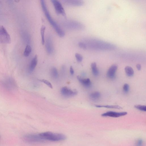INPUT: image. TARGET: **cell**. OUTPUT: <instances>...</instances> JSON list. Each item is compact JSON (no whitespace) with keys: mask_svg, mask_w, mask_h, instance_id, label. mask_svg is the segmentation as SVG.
Instances as JSON below:
<instances>
[{"mask_svg":"<svg viewBox=\"0 0 146 146\" xmlns=\"http://www.w3.org/2000/svg\"><path fill=\"white\" fill-rule=\"evenodd\" d=\"M40 3L42 9L50 24L54 28L58 35L60 37L64 36L65 35L64 31L51 17L48 10L45 1L43 0H41Z\"/></svg>","mask_w":146,"mask_h":146,"instance_id":"cell-1","label":"cell"},{"mask_svg":"<svg viewBox=\"0 0 146 146\" xmlns=\"http://www.w3.org/2000/svg\"><path fill=\"white\" fill-rule=\"evenodd\" d=\"M44 140L51 141H59L65 140L66 136L64 135L59 133H54L51 132L42 133L39 134Z\"/></svg>","mask_w":146,"mask_h":146,"instance_id":"cell-2","label":"cell"},{"mask_svg":"<svg viewBox=\"0 0 146 146\" xmlns=\"http://www.w3.org/2000/svg\"><path fill=\"white\" fill-rule=\"evenodd\" d=\"M10 36L5 28L0 26V42L4 44L10 43Z\"/></svg>","mask_w":146,"mask_h":146,"instance_id":"cell-3","label":"cell"},{"mask_svg":"<svg viewBox=\"0 0 146 146\" xmlns=\"http://www.w3.org/2000/svg\"><path fill=\"white\" fill-rule=\"evenodd\" d=\"M23 139L27 142L29 143H35L42 142L44 140L39 134H28L25 135Z\"/></svg>","mask_w":146,"mask_h":146,"instance_id":"cell-4","label":"cell"},{"mask_svg":"<svg viewBox=\"0 0 146 146\" xmlns=\"http://www.w3.org/2000/svg\"><path fill=\"white\" fill-rule=\"evenodd\" d=\"M64 25L67 28L74 30L83 29L84 27L82 24L77 22L73 21H68L64 23Z\"/></svg>","mask_w":146,"mask_h":146,"instance_id":"cell-5","label":"cell"},{"mask_svg":"<svg viewBox=\"0 0 146 146\" xmlns=\"http://www.w3.org/2000/svg\"><path fill=\"white\" fill-rule=\"evenodd\" d=\"M51 1L54 7L56 13L58 14H61L65 17H66L65 10L61 3L57 0H51Z\"/></svg>","mask_w":146,"mask_h":146,"instance_id":"cell-6","label":"cell"},{"mask_svg":"<svg viewBox=\"0 0 146 146\" xmlns=\"http://www.w3.org/2000/svg\"><path fill=\"white\" fill-rule=\"evenodd\" d=\"M60 92L61 94L65 97L74 96L78 94V92L76 90H72L66 87L62 88Z\"/></svg>","mask_w":146,"mask_h":146,"instance_id":"cell-7","label":"cell"},{"mask_svg":"<svg viewBox=\"0 0 146 146\" xmlns=\"http://www.w3.org/2000/svg\"><path fill=\"white\" fill-rule=\"evenodd\" d=\"M127 114L126 112H116L110 111L102 113L101 115L103 117L108 116L117 117L126 115Z\"/></svg>","mask_w":146,"mask_h":146,"instance_id":"cell-8","label":"cell"},{"mask_svg":"<svg viewBox=\"0 0 146 146\" xmlns=\"http://www.w3.org/2000/svg\"><path fill=\"white\" fill-rule=\"evenodd\" d=\"M3 84L5 87L9 90L14 89L16 86L15 81L13 79L9 78L5 80Z\"/></svg>","mask_w":146,"mask_h":146,"instance_id":"cell-9","label":"cell"},{"mask_svg":"<svg viewBox=\"0 0 146 146\" xmlns=\"http://www.w3.org/2000/svg\"><path fill=\"white\" fill-rule=\"evenodd\" d=\"M117 69V66L116 64L111 65L109 68L107 73V76L110 79H113L115 77V73Z\"/></svg>","mask_w":146,"mask_h":146,"instance_id":"cell-10","label":"cell"},{"mask_svg":"<svg viewBox=\"0 0 146 146\" xmlns=\"http://www.w3.org/2000/svg\"><path fill=\"white\" fill-rule=\"evenodd\" d=\"M62 1L65 4L69 6H80L84 3L83 1L82 0H64Z\"/></svg>","mask_w":146,"mask_h":146,"instance_id":"cell-11","label":"cell"},{"mask_svg":"<svg viewBox=\"0 0 146 146\" xmlns=\"http://www.w3.org/2000/svg\"><path fill=\"white\" fill-rule=\"evenodd\" d=\"M45 46L47 52L49 54H52L53 51V47L52 40L50 37H49L46 39Z\"/></svg>","mask_w":146,"mask_h":146,"instance_id":"cell-12","label":"cell"},{"mask_svg":"<svg viewBox=\"0 0 146 146\" xmlns=\"http://www.w3.org/2000/svg\"><path fill=\"white\" fill-rule=\"evenodd\" d=\"M79 81L84 86L86 87H90L91 85V82L89 78L83 79L79 76H77Z\"/></svg>","mask_w":146,"mask_h":146,"instance_id":"cell-13","label":"cell"},{"mask_svg":"<svg viewBox=\"0 0 146 146\" xmlns=\"http://www.w3.org/2000/svg\"><path fill=\"white\" fill-rule=\"evenodd\" d=\"M37 56L35 55L32 59L29 66V71L31 72L35 69L37 63Z\"/></svg>","mask_w":146,"mask_h":146,"instance_id":"cell-14","label":"cell"},{"mask_svg":"<svg viewBox=\"0 0 146 146\" xmlns=\"http://www.w3.org/2000/svg\"><path fill=\"white\" fill-rule=\"evenodd\" d=\"M89 96L90 99L94 101L98 100L101 97V94L98 91H96L91 93Z\"/></svg>","mask_w":146,"mask_h":146,"instance_id":"cell-15","label":"cell"},{"mask_svg":"<svg viewBox=\"0 0 146 146\" xmlns=\"http://www.w3.org/2000/svg\"><path fill=\"white\" fill-rule=\"evenodd\" d=\"M91 67L93 74L95 76H97L99 74V71L97 67L96 63H92L91 65Z\"/></svg>","mask_w":146,"mask_h":146,"instance_id":"cell-16","label":"cell"},{"mask_svg":"<svg viewBox=\"0 0 146 146\" xmlns=\"http://www.w3.org/2000/svg\"><path fill=\"white\" fill-rule=\"evenodd\" d=\"M125 71L127 76L129 77L132 76L134 74V70L130 66H126L125 68Z\"/></svg>","mask_w":146,"mask_h":146,"instance_id":"cell-17","label":"cell"},{"mask_svg":"<svg viewBox=\"0 0 146 146\" xmlns=\"http://www.w3.org/2000/svg\"><path fill=\"white\" fill-rule=\"evenodd\" d=\"M95 106L97 108H106L121 109L122 108L119 106L117 105H96Z\"/></svg>","mask_w":146,"mask_h":146,"instance_id":"cell-18","label":"cell"},{"mask_svg":"<svg viewBox=\"0 0 146 146\" xmlns=\"http://www.w3.org/2000/svg\"><path fill=\"white\" fill-rule=\"evenodd\" d=\"M32 51L31 46L29 45H27L24 52V55L26 57L28 56L31 54Z\"/></svg>","mask_w":146,"mask_h":146,"instance_id":"cell-19","label":"cell"},{"mask_svg":"<svg viewBox=\"0 0 146 146\" xmlns=\"http://www.w3.org/2000/svg\"><path fill=\"white\" fill-rule=\"evenodd\" d=\"M46 27L44 26H42L40 29V34L41 38V42L42 44L44 45V33Z\"/></svg>","mask_w":146,"mask_h":146,"instance_id":"cell-20","label":"cell"},{"mask_svg":"<svg viewBox=\"0 0 146 146\" xmlns=\"http://www.w3.org/2000/svg\"><path fill=\"white\" fill-rule=\"evenodd\" d=\"M51 74L52 76L55 78L58 77V72L57 69L55 67H53L51 71Z\"/></svg>","mask_w":146,"mask_h":146,"instance_id":"cell-21","label":"cell"},{"mask_svg":"<svg viewBox=\"0 0 146 146\" xmlns=\"http://www.w3.org/2000/svg\"><path fill=\"white\" fill-rule=\"evenodd\" d=\"M134 107L137 109L141 111H146V106H145L138 105L135 106Z\"/></svg>","mask_w":146,"mask_h":146,"instance_id":"cell-22","label":"cell"},{"mask_svg":"<svg viewBox=\"0 0 146 146\" xmlns=\"http://www.w3.org/2000/svg\"><path fill=\"white\" fill-rule=\"evenodd\" d=\"M38 80L41 82H42L51 88H52V86L51 83L48 81L44 79H39Z\"/></svg>","mask_w":146,"mask_h":146,"instance_id":"cell-23","label":"cell"},{"mask_svg":"<svg viewBox=\"0 0 146 146\" xmlns=\"http://www.w3.org/2000/svg\"><path fill=\"white\" fill-rule=\"evenodd\" d=\"M75 57L78 62H81L83 60V57L82 55L78 53H76L75 54Z\"/></svg>","mask_w":146,"mask_h":146,"instance_id":"cell-24","label":"cell"},{"mask_svg":"<svg viewBox=\"0 0 146 146\" xmlns=\"http://www.w3.org/2000/svg\"><path fill=\"white\" fill-rule=\"evenodd\" d=\"M129 86L128 84H125L123 86V91L125 93H127L129 90Z\"/></svg>","mask_w":146,"mask_h":146,"instance_id":"cell-25","label":"cell"},{"mask_svg":"<svg viewBox=\"0 0 146 146\" xmlns=\"http://www.w3.org/2000/svg\"><path fill=\"white\" fill-rule=\"evenodd\" d=\"M78 45L80 48L83 49H86L87 48L86 45L85 43L80 42L78 43Z\"/></svg>","mask_w":146,"mask_h":146,"instance_id":"cell-26","label":"cell"},{"mask_svg":"<svg viewBox=\"0 0 146 146\" xmlns=\"http://www.w3.org/2000/svg\"><path fill=\"white\" fill-rule=\"evenodd\" d=\"M143 141L142 139H139L138 140L136 144V146H142Z\"/></svg>","mask_w":146,"mask_h":146,"instance_id":"cell-27","label":"cell"},{"mask_svg":"<svg viewBox=\"0 0 146 146\" xmlns=\"http://www.w3.org/2000/svg\"><path fill=\"white\" fill-rule=\"evenodd\" d=\"M70 74L72 75L74 74V69L72 67V66H71L70 67Z\"/></svg>","mask_w":146,"mask_h":146,"instance_id":"cell-28","label":"cell"},{"mask_svg":"<svg viewBox=\"0 0 146 146\" xmlns=\"http://www.w3.org/2000/svg\"><path fill=\"white\" fill-rule=\"evenodd\" d=\"M136 67L137 69L140 70L141 69V66L140 64H137L136 65Z\"/></svg>","mask_w":146,"mask_h":146,"instance_id":"cell-29","label":"cell"}]
</instances>
